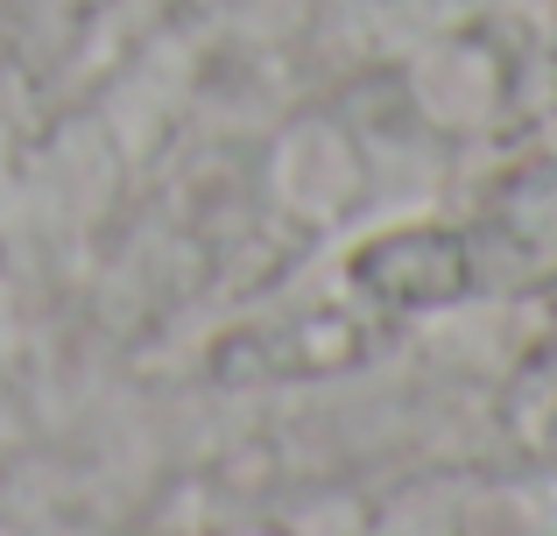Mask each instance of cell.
I'll use <instances>...</instances> for the list:
<instances>
[{"label": "cell", "instance_id": "obj_1", "mask_svg": "<svg viewBox=\"0 0 557 536\" xmlns=\"http://www.w3.org/2000/svg\"><path fill=\"white\" fill-rule=\"evenodd\" d=\"M374 353V311L354 297H311L289 311H261L226 325L205 346V374L219 388H304L332 374L368 367Z\"/></svg>", "mask_w": 557, "mask_h": 536}, {"label": "cell", "instance_id": "obj_2", "mask_svg": "<svg viewBox=\"0 0 557 536\" xmlns=\"http://www.w3.org/2000/svg\"><path fill=\"white\" fill-rule=\"evenodd\" d=\"M473 289H480V262L459 226H431V220L381 226L346 254V297L368 303L374 317H437L459 311Z\"/></svg>", "mask_w": 557, "mask_h": 536}]
</instances>
